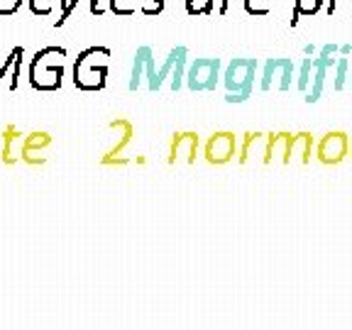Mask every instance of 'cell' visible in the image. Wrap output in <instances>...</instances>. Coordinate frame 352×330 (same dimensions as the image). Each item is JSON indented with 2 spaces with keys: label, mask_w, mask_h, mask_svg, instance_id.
I'll return each mask as SVG.
<instances>
[{
  "label": "cell",
  "mask_w": 352,
  "mask_h": 330,
  "mask_svg": "<svg viewBox=\"0 0 352 330\" xmlns=\"http://www.w3.org/2000/svg\"><path fill=\"white\" fill-rule=\"evenodd\" d=\"M108 47H88L74 64V83L81 91H100L108 81Z\"/></svg>",
  "instance_id": "cell-1"
},
{
  "label": "cell",
  "mask_w": 352,
  "mask_h": 330,
  "mask_svg": "<svg viewBox=\"0 0 352 330\" xmlns=\"http://www.w3.org/2000/svg\"><path fill=\"white\" fill-rule=\"evenodd\" d=\"M64 47H44L32 56L30 64V83L37 91H56L64 78Z\"/></svg>",
  "instance_id": "cell-2"
},
{
  "label": "cell",
  "mask_w": 352,
  "mask_h": 330,
  "mask_svg": "<svg viewBox=\"0 0 352 330\" xmlns=\"http://www.w3.org/2000/svg\"><path fill=\"white\" fill-rule=\"evenodd\" d=\"M254 72H257V59H232L228 64L226 74H223V83L228 88L226 100L228 103H242L248 100L252 94V81H254Z\"/></svg>",
  "instance_id": "cell-3"
},
{
  "label": "cell",
  "mask_w": 352,
  "mask_h": 330,
  "mask_svg": "<svg viewBox=\"0 0 352 330\" xmlns=\"http://www.w3.org/2000/svg\"><path fill=\"white\" fill-rule=\"evenodd\" d=\"M220 78V59L213 56H201L193 59V64L186 72V86L191 91H213Z\"/></svg>",
  "instance_id": "cell-4"
},
{
  "label": "cell",
  "mask_w": 352,
  "mask_h": 330,
  "mask_svg": "<svg viewBox=\"0 0 352 330\" xmlns=\"http://www.w3.org/2000/svg\"><path fill=\"white\" fill-rule=\"evenodd\" d=\"M338 52H340L338 44H325V47H320L318 59H314V88H311V94H308V98H306L308 103H316V100L320 98V91H323V83H325V72L338 64V59H333Z\"/></svg>",
  "instance_id": "cell-5"
},
{
  "label": "cell",
  "mask_w": 352,
  "mask_h": 330,
  "mask_svg": "<svg viewBox=\"0 0 352 330\" xmlns=\"http://www.w3.org/2000/svg\"><path fill=\"white\" fill-rule=\"evenodd\" d=\"M279 78V88L281 91H289L294 78V61L292 59H267L264 64V76H262V91H270L272 81Z\"/></svg>",
  "instance_id": "cell-6"
},
{
  "label": "cell",
  "mask_w": 352,
  "mask_h": 330,
  "mask_svg": "<svg viewBox=\"0 0 352 330\" xmlns=\"http://www.w3.org/2000/svg\"><path fill=\"white\" fill-rule=\"evenodd\" d=\"M232 154H235V138L230 132H215L210 142L206 144V157L213 164H226Z\"/></svg>",
  "instance_id": "cell-7"
},
{
  "label": "cell",
  "mask_w": 352,
  "mask_h": 330,
  "mask_svg": "<svg viewBox=\"0 0 352 330\" xmlns=\"http://www.w3.org/2000/svg\"><path fill=\"white\" fill-rule=\"evenodd\" d=\"M347 149V140L342 132H330V135H325L323 142H320L318 147V157L323 162H340L342 160V154H345Z\"/></svg>",
  "instance_id": "cell-8"
},
{
  "label": "cell",
  "mask_w": 352,
  "mask_h": 330,
  "mask_svg": "<svg viewBox=\"0 0 352 330\" xmlns=\"http://www.w3.org/2000/svg\"><path fill=\"white\" fill-rule=\"evenodd\" d=\"M198 147V138L193 132H184L176 135L174 144H171V160L169 162H193Z\"/></svg>",
  "instance_id": "cell-9"
},
{
  "label": "cell",
  "mask_w": 352,
  "mask_h": 330,
  "mask_svg": "<svg viewBox=\"0 0 352 330\" xmlns=\"http://www.w3.org/2000/svg\"><path fill=\"white\" fill-rule=\"evenodd\" d=\"M6 147H3V162L6 164H15L22 157V149H25V138H22L17 130H6Z\"/></svg>",
  "instance_id": "cell-10"
},
{
  "label": "cell",
  "mask_w": 352,
  "mask_h": 330,
  "mask_svg": "<svg viewBox=\"0 0 352 330\" xmlns=\"http://www.w3.org/2000/svg\"><path fill=\"white\" fill-rule=\"evenodd\" d=\"M154 56L152 47H140L138 54H135V64H132V74H130V91H138L140 81H142L144 72H147L149 59Z\"/></svg>",
  "instance_id": "cell-11"
},
{
  "label": "cell",
  "mask_w": 352,
  "mask_h": 330,
  "mask_svg": "<svg viewBox=\"0 0 352 330\" xmlns=\"http://www.w3.org/2000/svg\"><path fill=\"white\" fill-rule=\"evenodd\" d=\"M179 50V56H176V64H174V72H171V88L179 91L182 83L186 81V59H188V50L186 47H176Z\"/></svg>",
  "instance_id": "cell-12"
},
{
  "label": "cell",
  "mask_w": 352,
  "mask_h": 330,
  "mask_svg": "<svg viewBox=\"0 0 352 330\" xmlns=\"http://www.w3.org/2000/svg\"><path fill=\"white\" fill-rule=\"evenodd\" d=\"M325 0H296L294 3V15H292V28L298 25V17L301 15H318L320 8H323Z\"/></svg>",
  "instance_id": "cell-13"
},
{
  "label": "cell",
  "mask_w": 352,
  "mask_h": 330,
  "mask_svg": "<svg viewBox=\"0 0 352 330\" xmlns=\"http://www.w3.org/2000/svg\"><path fill=\"white\" fill-rule=\"evenodd\" d=\"M50 144V135L47 132H32L30 138H25V149H22V160L32 157L34 149H42Z\"/></svg>",
  "instance_id": "cell-14"
},
{
  "label": "cell",
  "mask_w": 352,
  "mask_h": 330,
  "mask_svg": "<svg viewBox=\"0 0 352 330\" xmlns=\"http://www.w3.org/2000/svg\"><path fill=\"white\" fill-rule=\"evenodd\" d=\"M142 6V0H110V12L113 15H120V17H127V15H135Z\"/></svg>",
  "instance_id": "cell-15"
},
{
  "label": "cell",
  "mask_w": 352,
  "mask_h": 330,
  "mask_svg": "<svg viewBox=\"0 0 352 330\" xmlns=\"http://www.w3.org/2000/svg\"><path fill=\"white\" fill-rule=\"evenodd\" d=\"M215 10V0H186L188 15H210Z\"/></svg>",
  "instance_id": "cell-16"
},
{
  "label": "cell",
  "mask_w": 352,
  "mask_h": 330,
  "mask_svg": "<svg viewBox=\"0 0 352 330\" xmlns=\"http://www.w3.org/2000/svg\"><path fill=\"white\" fill-rule=\"evenodd\" d=\"M56 3H59V0H28L30 10H32L34 15H39V17L52 15V12H54V8H56Z\"/></svg>",
  "instance_id": "cell-17"
},
{
  "label": "cell",
  "mask_w": 352,
  "mask_h": 330,
  "mask_svg": "<svg viewBox=\"0 0 352 330\" xmlns=\"http://www.w3.org/2000/svg\"><path fill=\"white\" fill-rule=\"evenodd\" d=\"M245 10L248 15H257V17H264L270 15V0H245Z\"/></svg>",
  "instance_id": "cell-18"
},
{
  "label": "cell",
  "mask_w": 352,
  "mask_h": 330,
  "mask_svg": "<svg viewBox=\"0 0 352 330\" xmlns=\"http://www.w3.org/2000/svg\"><path fill=\"white\" fill-rule=\"evenodd\" d=\"M311 72H314V59H303L301 72H298V91H306L308 83H311Z\"/></svg>",
  "instance_id": "cell-19"
},
{
  "label": "cell",
  "mask_w": 352,
  "mask_h": 330,
  "mask_svg": "<svg viewBox=\"0 0 352 330\" xmlns=\"http://www.w3.org/2000/svg\"><path fill=\"white\" fill-rule=\"evenodd\" d=\"M76 6H78V0H59V8H61V12H59V20L54 22V28H61L69 17H72V12L76 10Z\"/></svg>",
  "instance_id": "cell-20"
},
{
  "label": "cell",
  "mask_w": 352,
  "mask_h": 330,
  "mask_svg": "<svg viewBox=\"0 0 352 330\" xmlns=\"http://www.w3.org/2000/svg\"><path fill=\"white\" fill-rule=\"evenodd\" d=\"M140 12L142 15H162L164 12V0H142V6H140Z\"/></svg>",
  "instance_id": "cell-21"
},
{
  "label": "cell",
  "mask_w": 352,
  "mask_h": 330,
  "mask_svg": "<svg viewBox=\"0 0 352 330\" xmlns=\"http://www.w3.org/2000/svg\"><path fill=\"white\" fill-rule=\"evenodd\" d=\"M345 78H347V59L340 56L336 64V91H340V88L345 86Z\"/></svg>",
  "instance_id": "cell-22"
},
{
  "label": "cell",
  "mask_w": 352,
  "mask_h": 330,
  "mask_svg": "<svg viewBox=\"0 0 352 330\" xmlns=\"http://www.w3.org/2000/svg\"><path fill=\"white\" fill-rule=\"evenodd\" d=\"M25 0H0V15H12L22 8Z\"/></svg>",
  "instance_id": "cell-23"
},
{
  "label": "cell",
  "mask_w": 352,
  "mask_h": 330,
  "mask_svg": "<svg viewBox=\"0 0 352 330\" xmlns=\"http://www.w3.org/2000/svg\"><path fill=\"white\" fill-rule=\"evenodd\" d=\"M110 0H91V15L100 17L105 10H110Z\"/></svg>",
  "instance_id": "cell-24"
},
{
  "label": "cell",
  "mask_w": 352,
  "mask_h": 330,
  "mask_svg": "<svg viewBox=\"0 0 352 330\" xmlns=\"http://www.w3.org/2000/svg\"><path fill=\"white\" fill-rule=\"evenodd\" d=\"M228 10H230V0H220V6H218V15L226 17Z\"/></svg>",
  "instance_id": "cell-25"
},
{
  "label": "cell",
  "mask_w": 352,
  "mask_h": 330,
  "mask_svg": "<svg viewBox=\"0 0 352 330\" xmlns=\"http://www.w3.org/2000/svg\"><path fill=\"white\" fill-rule=\"evenodd\" d=\"M338 6H340V0H328V8H325V12H328V15H333V12L338 10Z\"/></svg>",
  "instance_id": "cell-26"
},
{
  "label": "cell",
  "mask_w": 352,
  "mask_h": 330,
  "mask_svg": "<svg viewBox=\"0 0 352 330\" xmlns=\"http://www.w3.org/2000/svg\"><path fill=\"white\" fill-rule=\"evenodd\" d=\"M350 52H352V47H350V44H342V47H340V54H342V56H345V54H350Z\"/></svg>",
  "instance_id": "cell-27"
},
{
  "label": "cell",
  "mask_w": 352,
  "mask_h": 330,
  "mask_svg": "<svg viewBox=\"0 0 352 330\" xmlns=\"http://www.w3.org/2000/svg\"><path fill=\"white\" fill-rule=\"evenodd\" d=\"M303 52L311 56V54H316V47H314V44H306V50H303Z\"/></svg>",
  "instance_id": "cell-28"
},
{
  "label": "cell",
  "mask_w": 352,
  "mask_h": 330,
  "mask_svg": "<svg viewBox=\"0 0 352 330\" xmlns=\"http://www.w3.org/2000/svg\"><path fill=\"white\" fill-rule=\"evenodd\" d=\"M350 8H352V0H350Z\"/></svg>",
  "instance_id": "cell-29"
},
{
  "label": "cell",
  "mask_w": 352,
  "mask_h": 330,
  "mask_svg": "<svg viewBox=\"0 0 352 330\" xmlns=\"http://www.w3.org/2000/svg\"><path fill=\"white\" fill-rule=\"evenodd\" d=\"M350 81H352V76H350Z\"/></svg>",
  "instance_id": "cell-30"
}]
</instances>
